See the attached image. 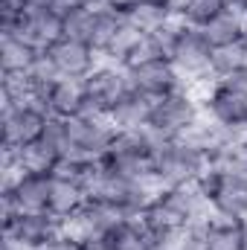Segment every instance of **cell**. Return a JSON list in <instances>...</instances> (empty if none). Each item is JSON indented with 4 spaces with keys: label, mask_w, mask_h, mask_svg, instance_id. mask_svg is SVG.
Here are the masks:
<instances>
[{
    "label": "cell",
    "mask_w": 247,
    "mask_h": 250,
    "mask_svg": "<svg viewBox=\"0 0 247 250\" xmlns=\"http://www.w3.org/2000/svg\"><path fill=\"white\" fill-rule=\"evenodd\" d=\"M50 178L53 175H29V172H21L9 187L0 189L3 221L12 218V215H18V212H41V209H47Z\"/></svg>",
    "instance_id": "13"
},
{
    "label": "cell",
    "mask_w": 247,
    "mask_h": 250,
    "mask_svg": "<svg viewBox=\"0 0 247 250\" xmlns=\"http://www.w3.org/2000/svg\"><path fill=\"white\" fill-rule=\"evenodd\" d=\"M245 143H247V137H245Z\"/></svg>",
    "instance_id": "39"
},
{
    "label": "cell",
    "mask_w": 247,
    "mask_h": 250,
    "mask_svg": "<svg viewBox=\"0 0 247 250\" xmlns=\"http://www.w3.org/2000/svg\"><path fill=\"white\" fill-rule=\"evenodd\" d=\"M70 131V148L67 154H79V157H90V160H102L117 128L105 114H79L73 120H67Z\"/></svg>",
    "instance_id": "10"
},
{
    "label": "cell",
    "mask_w": 247,
    "mask_h": 250,
    "mask_svg": "<svg viewBox=\"0 0 247 250\" xmlns=\"http://www.w3.org/2000/svg\"><path fill=\"white\" fill-rule=\"evenodd\" d=\"M230 6H236V0H230Z\"/></svg>",
    "instance_id": "38"
},
{
    "label": "cell",
    "mask_w": 247,
    "mask_h": 250,
    "mask_svg": "<svg viewBox=\"0 0 247 250\" xmlns=\"http://www.w3.org/2000/svg\"><path fill=\"white\" fill-rule=\"evenodd\" d=\"M204 38L209 41V47L212 50H218V47H227V44H236V41H245L247 38V21L242 18V12L239 9H227V12H221L212 23H206L204 29Z\"/></svg>",
    "instance_id": "23"
},
{
    "label": "cell",
    "mask_w": 247,
    "mask_h": 250,
    "mask_svg": "<svg viewBox=\"0 0 247 250\" xmlns=\"http://www.w3.org/2000/svg\"><path fill=\"white\" fill-rule=\"evenodd\" d=\"M157 250H201L198 227H195V230H186V233L175 236V239H166V242H160V248H157Z\"/></svg>",
    "instance_id": "28"
},
{
    "label": "cell",
    "mask_w": 247,
    "mask_h": 250,
    "mask_svg": "<svg viewBox=\"0 0 247 250\" xmlns=\"http://www.w3.org/2000/svg\"><path fill=\"white\" fill-rule=\"evenodd\" d=\"M87 189L82 181L67 178V175H53L50 178V195H47V212L56 215L59 221L73 218L84 204H87Z\"/></svg>",
    "instance_id": "16"
},
{
    "label": "cell",
    "mask_w": 247,
    "mask_h": 250,
    "mask_svg": "<svg viewBox=\"0 0 247 250\" xmlns=\"http://www.w3.org/2000/svg\"><path fill=\"white\" fill-rule=\"evenodd\" d=\"M108 250H157L160 242L145 230V224L140 221V215H128L120 218L108 233H105Z\"/></svg>",
    "instance_id": "18"
},
{
    "label": "cell",
    "mask_w": 247,
    "mask_h": 250,
    "mask_svg": "<svg viewBox=\"0 0 247 250\" xmlns=\"http://www.w3.org/2000/svg\"><path fill=\"white\" fill-rule=\"evenodd\" d=\"M12 32L18 38H23L29 47H35L38 53H47L64 35L62 15L56 9H23V15L18 18V26Z\"/></svg>",
    "instance_id": "15"
},
{
    "label": "cell",
    "mask_w": 247,
    "mask_h": 250,
    "mask_svg": "<svg viewBox=\"0 0 247 250\" xmlns=\"http://www.w3.org/2000/svg\"><path fill=\"white\" fill-rule=\"evenodd\" d=\"M233 9H239V12H242V18L247 21V0H236V6H233Z\"/></svg>",
    "instance_id": "35"
},
{
    "label": "cell",
    "mask_w": 247,
    "mask_h": 250,
    "mask_svg": "<svg viewBox=\"0 0 247 250\" xmlns=\"http://www.w3.org/2000/svg\"><path fill=\"white\" fill-rule=\"evenodd\" d=\"M151 108H154V99L137 93V90H128L123 99L108 111V120L117 131H140L148 125L151 117Z\"/></svg>",
    "instance_id": "19"
},
{
    "label": "cell",
    "mask_w": 247,
    "mask_h": 250,
    "mask_svg": "<svg viewBox=\"0 0 247 250\" xmlns=\"http://www.w3.org/2000/svg\"><path fill=\"white\" fill-rule=\"evenodd\" d=\"M140 6L160 9V12H175V9H178V0H140Z\"/></svg>",
    "instance_id": "32"
},
{
    "label": "cell",
    "mask_w": 247,
    "mask_h": 250,
    "mask_svg": "<svg viewBox=\"0 0 247 250\" xmlns=\"http://www.w3.org/2000/svg\"><path fill=\"white\" fill-rule=\"evenodd\" d=\"M227 9H230V0H178L175 15L184 21L186 26L204 29L206 23H212Z\"/></svg>",
    "instance_id": "25"
},
{
    "label": "cell",
    "mask_w": 247,
    "mask_h": 250,
    "mask_svg": "<svg viewBox=\"0 0 247 250\" xmlns=\"http://www.w3.org/2000/svg\"><path fill=\"white\" fill-rule=\"evenodd\" d=\"M15 154H18V172H29V175H56V169H59V163L64 157L44 137L15 148Z\"/></svg>",
    "instance_id": "21"
},
{
    "label": "cell",
    "mask_w": 247,
    "mask_h": 250,
    "mask_svg": "<svg viewBox=\"0 0 247 250\" xmlns=\"http://www.w3.org/2000/svg\"><path fill=\"white\" fill-rule=\"evenodd\" d=\"M169 59L186 82L212 79V47L204 38V32L195 29V26H186V23L181 26L178 38L169 50Z\"/></svg>",
    "instance_id": "8"
},
{
    "label": "cell",
    "mask_w": 247,
    "mask_h": 250,
    "mask_svg": "<svg viewBox=\"0 0 247 250\" xmlns=\"http://www.w3.org/2000/svg\"><path fill=\"white\" fill-rule=\"evenodd\" d=\"M44 250H82V245H79V242H76L73 236L62 233V236H59L56 242H50V245H47Z\"/></svg>",
    "instance_id": "30"
},
{
    "label": "cell",
    "mask_w": 247,
    "mask_h": 250,
    "mask_svg": "<svg viewBox=\"0 0 247 250\" xmlns=\"http://www.w3.org/2000/svg\"><path fill=\"white\" fill-rule=\"evenodd\" d=\"M99 6H105V9H111V12H117V15L128 18V15L140 6V0H102Z\"/></svg>",
    "instance_id": "29"
},
{
    "label": "cell",
    "mask_w": 247,
    "mask_h": 250,
    "mask_svg": "<svg viewBox=\"0 0 247 250\" xmlns=\"http://www.w3.org/2000/svg\"><path fill=\"white\" fill-rule=\"evenodd\" d=\"M209 215L212 212L204 192L198 189V184H192V187H160L151 204L140 212V221L157 242H166L186 230L201 227L204 218Z\"/></svg>",
    "instance_id": "1"
},
{
    "label": "cell",
    "mask_w": 247,
    "mask_h": 250,
    "mask_svg": "<svg viewBox=\"0 0 247 250\" xmlns=\"http://www.w3.org/2000/svg\"><path fill=\"white\" fill-rule=\"evenodd\" d=\"M84 3H90V0H53V9H56L59 15H67V12H73V9H79V6H84Z\"/></svg>",
    "instance_id": "31"
},
{
    "label": "cell",
    "mask_w": 247,
    "mask_h": 250,
    "mask_svg": "<svg viewBox=\"0 0 247 250\" xmlns=\"http://www.w3.org/2000/svg\"><path fill=\"white\" fill-rule=\"evenodd\" d=\"M47 59L53 62L56 73L62 79H87L99 64H102V56L87 44V41H76V38H67L62 35L50 50H47Z\"/></svg>",
    "instance_id": "14"
},
{
    "label": "cell",
    "mask_w": 247,
    "mask_h": 250,
    "mask_svg": "<svg viewBox=\"0 0 247 250\" xmlns=\"http://www.w3.org/2000/svg\"><path fill=\"white\" fill-rule=\"evenodd\" d=\"M125 73H128L131 90H137L148 99H163V96L186 87V79L178 73V67L172 64L169 56H151V59L134 62L125 67Z\"/></svg>",
    "instance_id": "7"
},
{
    "label": "cell",
    "mask_w": 247,
    "mask_h": 250,
    "mask_svg": "<svg viewBox=\"0 0 247 250\" xmlns=\"http://www.w3.org/2000/svg\"><path fill=\"white\" fill-rule=\"evenodd\" d=\"M62 233H64V221L50 215L47 209H41V212H18V215L3 221V239H12V242L32 250H44Z\"/></svg>",
    "instance_id": "11"
},
{
    "label": "cell",
    "mask_w": 247,
    "mask_h": 250,
    "mask_svg": "<svg viewBox=\"0 0 247 250\" xmlns=\"http://www.w3.org/2000/svg\"><path fill=\"white\" fill-rule=\"evenodd\" d=\"M215 79H242V82H247V38L212 50V82Z\"/></svg>",
    "instance_id": "24"
},
{
    "label": "cell",
    "mask_w": 247,
    "mask_h": 250,
    "mask_svg": "<svg viewBox=\"0 0 247 250\" xmlns=\"http://www.w3.org/2000/svg\"><path fill=\"white\" fill-rule=\"evenodd\" d=\"M123 15H117V12H111V9H105V6H99L96 9V23H93V35H90V47L99 53V56H105L108 53V47H111V41L117 38V32H120V26H123Z\"/></svg>",
    "instance_id": "26"
},
{
    "label": "cell",
    "mask_w": 247,
    "mask_h": 250,
    "mask_svg": "<svg viewBox=\"0 0 247 250\" xmlns=\"http://www.w3.org/2000/svg\"><path fill=\"white\" fill-rule=\"evenodd\" d=\"M157 137L148 128L140 131H117L102 163L120 175H131V178H151V157L157 148ZM154 181V178H151Z\"/></svg>",
    "instance_id": "4"
},
{
    "label": "cell",
    "mask_w": 247,
    "mask_h": 250,
    "mask_svg": "<svg viewBox=\"0 0 247 250\" xmlns=\"http://www.w3.org/2000/svg\"><path fill=\"white\" fill-rule=\"evenodd\" d=\"M204 192L209 212L230 221H247V172H224V169H206L198 181Z\"/></svg>",
    "instance_id": "3"
},
{
    "label": "cell",
    "mask_w": 247,
    "mask_h": 250,
    "mask_svg": "<svg viewBox=\"0 0 247 250\" xmlns=\"http://www.w3.org/2000/svg\"><path fill=\"white\" fill-rule=\"evenodd\" d=\"M38 56L41 53L35 47H29L23 38H18L15 32L0 35V73L3 76H23Z\"/></svg>",
    "instance_id": "22"
},
{
    "label": "cell",
    "mask_w": 247,
    "mask_h": 250,
    "mask_svg": "<svg viewBox=\"0 0 247 250\" xmlns=\"http://www.w3.org/2000/svg\"><path fill=\"white\" fill-rule=\"evenodd\" d=\"M47 120H50V111L41 102H26V105L3 108V114H0V131H3L0 146L21 148L26 143L41 140V134L47 128Z\"/></svg>",
    "instance_id": "12"
},
{
    "label": "cell",
    "mask_w": 247,
    "mask_h": 250,
    "mask_svg": "<svg viewBox=\"0 0 247 250\" xmlns=\"http://www.w3.org/2000/svg\"><path fill=\"white\" fill-rule=\"evenodd\" d=\"M204 117L233 134H247V82L242 79H215L201 99Z\"/></svg>",
    "instance_id": "6"
},
{
    "label": "cell",
    "mask_w": 247,
    "mask_h": 250,
    "mask_svg": "<svg viewBox=\"0 0 247 250\" xmlns=\"http://www.w3.org/2000/svg\"><path fill=\"white\" fill-rule=\"evenodd\" d=\"M198 239H201V250H245L242 221H230L218 215L204 218V224L198 227Z\"/></svg>",
    "instance_id": "20"
},
{
    "label": "cell",
    "mask_w": 247,
    "mask_h": 250,
    "mask_svg": "<svg viewBox=\"0 0 247 250\" xmlns=\"http://www.w3.org/2000/svg\"><path fill=\"white\" fill-rule=\"evenodd\" d=\"M242 248L247 250V221H242Z\"/></svg>",
    "instance_id": "36"
},
{
    "label": "cell",
    "mask_w": 247,
    "mask_h": 250,
    "mask_svg": "<svg viewBox=\"0 0 247 250\" xmlns=\"http://www.w3.org/2000/svg\"><path fill=\"white\" fill-rule=\"evenodd\" d=\"M23 9H53V0H21Z\"/></svg>",
    "instance_id": "33"
},
{
    "label": "cell",
    "mask_w": 247,
    "mask_h": 250,
    "mask_svg": "<svg viewBox=\"0 0 247 250\" xmlns=\"http://www.w3.org/2000/svg\"><path fill=\"white\" fill-rule=\"evenodd\" d=\"M96 3H84L73 12L62 15V26L67 38H76V41H87L90 44V35H93V23H96Z\"/></svg>",
    "instance_id": "27"
},
{
    "label": "cell",
    "mask_w": 247,
    "mask_h": 250,
    "mask_svg": "<svg viewBox=\"0 0 247 250\" xmlns=\"http://www.w3.org/2000/svg\"><path fill=\"white\" fill-rule=\"evenodd\" d=\"M44 102H47L50 117H62V120H73V117H79V114L87 111L84 84H82L79 79H59V82L47 90Z\"/></svg>",
    "instance_id": "17"
},
{
    "label": "cell",
    "mask_w": 247,
    "mask_h": 250,
    "mask_svg": "<svg viewBox=\"0 0 247 250\" xmlns=\"http://www.w3.org/2000/svg\"><path fill=\"white\" fill-rule=\"evenodd\" d=\"M209 169V157L186 140L157 143L151 157V178L157 187H192Z\"/></svg>",
    "instance_id": "2"
},
{
    "label": "cell",
    "mask_w": 247,
    "mask_h": 250,
    "mask_svg": "<svg viewBox=\"0 0 247 250\" xmlns=\"http://www.w3.org/2000/svg\"><path fill=\"white\" fill-rule=\"evenodd\" d=\"M82 84H84V96H87V111L84 114H105V117L131 90L125 67L114 62H105V59L87 79H82Z\"/></svg>",
    "instance_id": "9"
},
{
    "label": "cell",
    "mask_w": 247,
    "mask_h": 250,
    "mask_svg": "<svg viewBox=\"0 0 247 250\" xmlns=\"http://www.w3.org/2000/svg\"><path fill=\"white\" fill-rule=\"evenodd\" d=\"M90 3H96V6H99V3H102V0H90Z\"/></svg>",
    "instance_id": "37"
},
{
    "label": "cell",
    "mask_w": 247,
    "mask_h": 250,
    "mask_svg": "<svg viewBox=\"0 0 247 250\" xmlns=\"http://www.w3.org/2000/svg\"><path fill=\"white\" fill-rule=\"evenodd\" d=\"M3 250H32V248H23V245H18L12 239H3Z\"/></svg>",
    "instance_id": "34"
},
{
    "label": "cell",
    "mask_w": 247,
    "mask_h": 250,
    "mask_svg": "<svg viewBox=\"0 0 247 250\" xmlns=\"http://www.w3.org/2000/svg\"><path fill=\"white\" fill-rule=\"evenodd\" d=\"M204 117V108L201 102L189 93V87H181L163 99H154V108H151V117H148V131L166 143V140H181L192 125Z\"/></svg>",
    "instance_id": "5"
}]
</instances>
